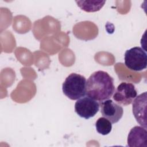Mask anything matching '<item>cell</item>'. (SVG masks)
I'll list each match as a JSON object with an SVG mask.
<instances>
[{"label": "cell", "mask_w": 147, "mask_h": 147, "mask_svg": "<svg viewBox=\"0 0 147 147\" xmlns=\"http://www.w3.org/2000/svg\"><path fill=\"white\" fill-rule=\"evenodd\" d=\"M114 90L113 78L103 71L94 72L86 81V94L100 102L110 99Z\"/></svg>", "instance_id": "1"}, {"label": "cell", "mask_w": 147, "mask_h": 147, "mask_svg": "<svg viewBox=\"0 0 147 147\" xmlns=\"http://www.w3.org/2000/svg\"><path fill=\"white\" fill-rule=\"evenodd\" d=\"M86 79L76 73L69 75L62 85L64 94L71 100H78L84 96L86 92Z\"/></svg>", "instance_id": "2"}, {"label": "cell", "mask_w": 147, "mask_h": 147, "mask_svg": "<svg viewBox=\"0 0 147 147\" xmlns=\"http://www.w3.org/2000/svg\"><path fill=\"white\" fill-rule=\"evenodd\" d=\"M125 64L126 67L135 71L146 69L147 65V55L141 47H134L125 53Z\"/></svg>", "instance_id": "3"}, {"label": "cell", "mask_w": 147, "mask_h": 147, "mask_svg": "<svg viewBox=\"0 0 147 147\" xmlns=\"http://www.w3.org/2000/svg\"><path fill=\"white\" fill-rule=\"evenodd\" d=\"M113 99L118 105L127 106L131 104L137 96L135 86L130 83L122 82L113 93Z\"/></svg>", "instance_id": "4"}, {"label": "cell", "mask_w": 147, "mask_h": 147, "mask_svg": "<svg viewBox=\"0 0 147 147\" xmlns=\"http://www.w3.org/2000/svg\"><path fill=\"white\" fill-rule=\"evenodd\" d=\"M99 107V103L96 100L87 96L77 100L75 104V111L79 117L88 119L96 115Z\"/></svg>", "instance_id": "5"}, {"label": "cell", "mask_w": 147, "mask_h": 147, "mask_svg": "<svg viewBox=\"0 0 147 147\" xmlns=\"http://www.w3.org/2000/svg\"><path fill=\"white\" fill-rule=\"evenodd\" d=\"M99 106L102 116L109 120L111 123L118 122L122 117L123 108L112 100L109 99L100 102Z\"/></svg>", "instance_id": "6"}, {"label": "cell", "mask_w": 147, "mask_h": 147, "mask_svg": "<svg viewBox=\"0 0 147 147\" xmlns=\"http://www.w3.org/2000/svg\"><path fill=\"white\" fill-rule=\"evenodd\" d=\"M133 102L132 110L134 118L141 126L146 129V92L137 96Z\"/></svg>", "instance_id": "7"}, {"label": "cell", "mask_w": 147, "mask_h": 147, "mask_svg": "<svg viewBox=\"0 0 147 147\" xmlns=\"http://www.w3.org/2000/svg\"><path fill=\"white\" fill-rule=\"evenodd\" d=\"M127 146H147V131L142 126H136L130 131L127 136Z\"/></svg>", "instance_id": "8"}, {"label": "cell", "mask_w": 147, "mask_h": 147, "mask_svg": "<svg viewBox=\"0 0 147 147\" xmlns=\"http://www.w3.org/2000/svg\"><path fill=\"white\" fill-rule=\"evenodd\" d=\"M78 6L87 12L99 11L105 5V1H76Z\"/></svg>", "instance_id": "9"}, {"label": "cell", "mask_w": 147, "mask_h": 147, "mask_svg": "<svg viewBox=\"0 0 147 147\" xmlns=\"http://www.w3.org/2000/svg\"><path fill=\"white\" fill-rule=\"evenodd\" d=\"M95 127L97 132L102 135L109 134L112 129V123L105 117L99 118L95 123Z\"/></svg>", "instance_id": "10"}]
</instances>
